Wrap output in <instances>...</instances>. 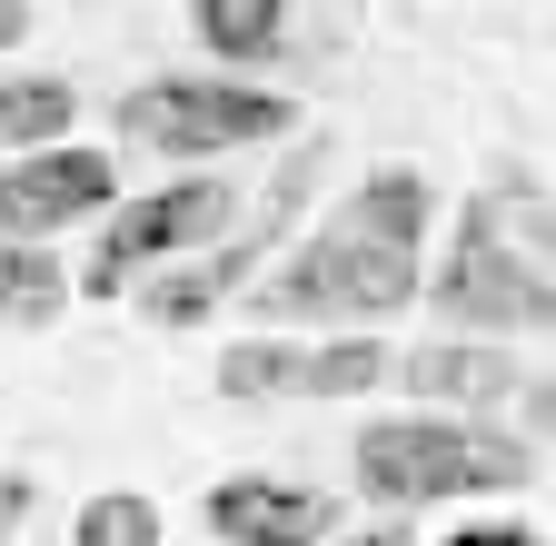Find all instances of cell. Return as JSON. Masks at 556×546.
I'll use <instances>...</instances> for the list:
<instances>
[{
  "mask_svg": "<svg viewBox=\"0 0 556 546\" xmlns=\"http://www.w3.org/2000/svg\"><path fill=\"white\" fill-rule=\"evenodd\" d=\"M428 219H438V199H428L417 169H368L289 249V268H268V279H258L249 308L268 328H308V318L378 328V318H397L417 289H428Z\"/></svg>",
  "mask_w": 556,
  "mask_h": 546,
  "instance_id": "obj_1",
  "label": "cell"
},
{
  "mask_svg": "<svg viewBox=\"0 0 556 546\" xmlns=\"http://www.w3.org/2000/svg\"><path fill=\"white\" fill-rule=\"evenodd\" d=\"M536 457L517 428H477V418H378L358 428V477L388 507H438V497H517L536 487Z\"/></svg>",
  "mask_w": 556,
  "mask_h": 546,
  "instance_id": "obj_2",
  "label": "cell"
},
{
  "mask_svg": "<svg viewBox=\"0 0 556 546\" xmlns=\"http://www.w3.org/2000/svg\"><path fill=\"white\" fill-rule=\"evenodd\" d=\"M110 119H119V140H139V150H169V160H229V150H268V140H289V90H239V80H150V90H129Z\"/></svg>",
  "mask_w": 556,
  "mask_h": 546,
  "instance_id": "obj_3",
  "label": "cell"
},
{
  "mask_svg": "<svg viewBox=\"0 0 556 546\" xmlns=\"http://www.w3.org/2000/svg\"><path fill=\"white\" fill-rule=\"evenodd\" d=\"M438 318L447 328H486V338H556V279H536V268L477 219V199L457 209L447 229V268L428 279Z\"/></svg>",
  "mask_w": 556,
  "mask_h": 546,
  "instance_id": "obj_4",
  "label": "cell"
},
{
  "mask_svg": "<svg viewBox=\"0 0 556 546\" xmlns=\"http://www.w3.org/2000/svg\"><path fill=\"white\" fill-rule=\"evenodd\" d=\"M229 179H179V189H139L129 209H110V229H100V249H90V268L70 289L80 299H119L139 268H169V258H189V249H208L229 229Z\"/></svg>",
  "mask_w": 556,
  "mask_h": 546,
  "instance_id": "obj_5",
  "label": "cell"
},
{
  "mask_svg": "<svg viewBox=\"0 0 556 546\" xmlns=\"http://www.w3.org/2000/svg\"><path fill=\"white\" fill-rule=\"evenodd\" d=\"M119 199V169L80 140H40L21 150V169H0V239H50L70 219H100Z\"/></svg>",
  "mask_w": 556,
  "mask_h": 546,
  "instance_id": "obj_6",
  "label": "cell"
},
{
  "mask_svg": "<svg viewBox=\"0 0 556 546\" xmlns=\"http://www.w3.org/2000/svg\"><path fill=\"white\" fill-rule=\"evenodd\" d=\"M219 546H328L338 536V497L328 487H278V477H219L199 497Z\"/></svg>",
  "mask_w": 556,
  "mask_h": 546,
  "instance_id": "obj_7",
  "label": "cell"
},
{
  "mask_svg": "<svg viewBox=\"0 0 556 546\" xmlns=\"http://www.w3.org/2000/svg\"><path fill=\"white\" fill-rule=\"evenodd\" d=\"M388 378H397L417 407H507L527 368H517L507 338H428V348H407Z\"/></svg>",
  "mask_w": 556,
  "mask_h": 546,
  "instance_id": "obj_8",
  "label": "cell"
},
{
  "mask_svg": "<svg viewBox=\"0 0 556 546\" xmlns=\"http://www.w3.org/2000/svg\"><path fill=\"white\" fill-rule=\"evenodd\" d=\"M308 169H318V150H299L289 169H278V189H268V229H289V209L308 199ZM268 229H249V239H229L219 258H199V268H179V279H160L150 289V318H169V328H189V318H208L249 268H258V249H268Z\"/></svg>",
  "mask_w": 556,
  "mask_h": 546,
  "instance_id": "obj_9",
  "label": "cell"
},
{
  "mask_svg": "<svg viewBox=\"0 0 556 546\" xmlns=\"http://www.w3.org/2000/svg\"><path fill=\"white\" fill-rule=\"evenodd\" d=\"M189 30H199V50H208V60H229V71H258V60L289 50V0H199Z\"/></svg>",
  "mask_w": 556,
  "mask_h": 546,
  "instance_id": "obj_10",
  "label": "cell"
},
{
  "mask_svg": "<svg viewBox=\"0 0 556 546\" xmlns=\"http://www.w3.org/2000/svg\"><path fill=\"white\" fill-rule=\"evenodd\" d=\"M70 308V268L30 239H0V328H60Z\"/></svg>",
  "mask_w": 556,
  "mask_h": 546,
  "instance_id": "obj_11",
  "label": "cell"
},
{
  "mask_svg": "<svg viewBox=\"0 0 556 546\" xmlns=\"http://www.w3.org/2000/svg\"><path fill=\"white\" fill-rule=\"evenodd\" d=\"M477 219L497 229L536 279H556V209H546V189H527V179H486L477 189Z\"/></svg>",
  "mask_w": 556,
  "mask_h": 546,
  "instance_id": "obj_12",
  "label": "cell"
},
{
  "mask_svg": "<svg viewBox=\"0 0 556 546\" xmlns=\"http://www.w3.org/2000/svg\"><path fill=\"white\" fill-rule=\"evenodd\" d=\"M70 119H80L70 80H0V160H21L40 140H70Z\"/></svg>",
  "mask_w": 556,
  "mask_h": 546,
  "instance_id": "obj_13",
  "label": "cell"
},
{
  "mask_svg": "<svg viewBox=\"0 0 556 546\" xmlns=\"http://www.w3.org/2000/svg\"><path fill=\"white\" fill-rule=\"evenodd\" d=\"M299 368H308V348H289V338H239V348H219V397L229 407L299 397Z\"/></svg>",
  "mask_w": 556,
  "mask_h": 546,
  "instance_id": "obj_14",
  "label": "cell"
},
{
  "mask_svg": "<svg viewBox=\"0 0 556 546\" xmlns=\"http://www.w3.org/2000/svg\"><path fill=\"white\" fill-rule=\"evenodd\" d=\"M388 368H397V358L378 348V338H368V328H348V338H328V348H308V368H299V397H368Z\"/></svg>",
  "mask_w": 556,
  "mask_h": 546,
  "instance_id": "obj_15",
  "label": "cell"
},
{
  "mask_svg": "<svg viewBox=\"0 0 556 546\" xmlns=\"http://www.w3.org/2000/svg\"><path fill=\"white\" fill-rule=\"evenodd\" d=\"M70 546H160V507L139 487H100L80 507V526H70Z\"/></svg>",
  "mask_w": 556,
  "mask_h": 546,
  "instance_id": "obj_16",
  "label": "cell"
},
{
  "mask_svg": "<svg viewBox=\"0 0 556 546\" xmlns=\"http://www.w3.org/2000/svg\"><path fill=\"white\" fill-rule=\"evenodd\" d=\"M517 437L527 447H556V368L546 378H517Z\"/></svg>",
  "mask_w": 556,
  "mask_h": 546,
  "instance_id": "obj_17",
  "label": "cell"
},
{
  "mask_svg": "<svg viewBox=\"0 0 556 546\" xmlns=\"http://www.w3.org/2000/svg\"><path fill=\"white\" fill-rule=\"evenodd\" d=\"M447 546H546V536L517 517H467V526H447Z\"/></svg>",
  "mask_w": 556,
  "mask_h": 546,
  "instance_id": "obj_18",
  "label": "cell"
},
{
  "mask_svg": "<svg viewBox=\"0 0 556 546\" xmlns=\"http://www.w3.org/2000/svg\"><path fill=\"white\" fill-rule=\"evenodd\" d=\"M30 517V477H11V467H0V536H11Z\"/></svg>",
  "mask_w": 556,
  "mask_h": 546,
  "instance_id": "obj_19",
  "label": "cell"
},
{
  "mask_svg": "<svg viewBox=\"0 0 556 546\" xmlns=\"http://www.w3.org/2000/svg\"><path fill=\"white\" fill-rule=\"evenodd\" d=\"M11 40H30V11H21V0H0V50H11Z\"/></svg>",
  "mask_w": 556,
  "mask_h": 546,
  "instance_id": "obj_20",
  "label": "cell"
},
{
  "mask_svg": "<svg viewBox=\"0 0 556 546\" xmlns=\"http://www.w3.org/2000/svg\"><path fill=\"white\" fill-rule=\"evenodd\" d=\"M328 546H407L397 526H368V536H328Z\"/></svg>",
  "mask_w": 556,
  "mask_h": 546,
  "instance_id": "obj_21",
  "label": "cell"
}]
</instances>
